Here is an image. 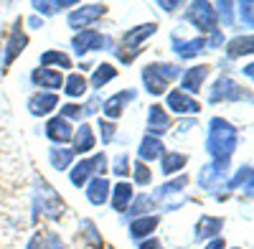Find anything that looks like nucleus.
<instances>
[{"instance_id": "1", "label": "nucleus", "mask_w": 254, "mask_h": 249, "mask_svg": "<svg viewBox=\"0 0 254 249\" xmlns=\"http://www.w3.org/2000/svg\"><path fill=\"white\" fill-rule=\"evenodd\" d=\"M203 148H206L211 163L229 168L231 155H234L237 148H239V130H237V124L224 120V117H211L208 124H206V142H203Z\"/></svg>"}, {"instance_id": "2", "label": "nucleus", "mask_w": 254, "mask_h": 249, "mask_svg": "<svg viewBox=\"0 0 254 249\" xmlns=\"http://www.w3.org/2000/svg\"><path fill=\"white\" fill-rule=\"evenodd\" d=\"M140 79H142V87L147 94L153 97H163L171 87L173 79H181V66L171 64V61H153L140 69Z\"/></svg>"}, {"instance_id": "3", "label": "nucleus", "mask_w": 254, "mask_h": 249, "mask_svg": "<svg viewBox=\"0 0 254 249\" xmlns=\"http://www.w3.org/2000/svg\"><path fill=\"white\" fill-rule=\"evenodd\" d=\"M158 33V23H140V26H132V28H127L122 36H120V44L112 49L115 51V56L122 61V64L127 66V64H132V61L140 56V51H142V44L147 38H153Z\"/></svg>"}, {"instance_id": "4", "label": "nucleus", "mask_w": 254, "mask_h": 249, "mask_svg": "<svg viewBox=\"0 0 254 249\" xmlns=\"http://www.w3.org/2000/svg\"><path fill=\"white\" fill-rule=\"evenodd\" d=\"M33 209H36V214H44L51 221H59L64 216V211H66L59 191L41 176H36V183H33Z\"/></svg>"}, {"instance_id": "5", "label": "nucleus", "mask_w": 254, "mask_h": 249, "mask_svg": "<svg viewBox=\"0 0 254 249\" xmlns=\"http://www.w3.org/2000/svg\"><path fill=\"white\" fill-rule=\"evenodd\" d=\"M183 18L193 26L198 33H214L219 31V23H216V13H214V3H203V0H193V3L183 5Z\"/></svg>"}, {"instance_id": "6", "label": "nucleus", "mask_w": 254, "mask_h": 249, "mask_svg": "<svg viewBox=\"0 0 254 249\" xmlns=\"http://www.w3.org/2000/svg\"><path fill=\"white\" fill-rule=\"evenodd\" d=\"M249 102L252 94L242 84H237L229 74H221L208 89V105H221V102Z\"/></svg>"}, {"instance_id": "7", "label": "nucleus", "mask_w": 254, "mask_h": 249, "mask_svg": "<svg viewBox=\"0 0 254 249\" xmlns=\"http://www.w3.org/2000/svg\"><path fill=\"white\" fill-rule=\"evenodd\" d=\"M107 5L104 3H89V5H76V8H71L69 10V15H66V26L71 28V31H87L89 26H94L97 20H102L104 15H107Z\"/></svg>"}, {"instance_id": "8", "label": "nucleus", "mask_w": 254, "mask_h": 249, "mask_svg": "<svg viewBox=\"0 0 254 249\" xmlns=\"http://www.w3.org/2000/svg\"><path fill=\"white\" fill-rule=\"evenodd\" d=\"M26 46H28V33L23 28V18H18L10 28V33H8L5 46H3V64H0V69H8L13 61L26 51Z\"/></svg>"}, {"instance_id": "9", "label": "nucleus", "mask_w": 254, "mask_h": 249, "mask_svg": "<svg viewBox=\"0 0 254 249\" xmlns=\"http://www.w3.org/2000/svg\"><path fill=\"white\" fill-rule=\"evenodd\" d=\"M104 46H110V36H104L97 28H87V31H79L71 36V49L76 56H87L92 51H102Z\"/></svg>"}, {"instance_id": "10", "label": "nucleus", "mask_w": 254, "mask_h": 249, "mask_svg": "<svg viewBox=\"0 0 254 249\" xmlns=\"http://www.w3.org/2000/svg\"><path fill=\"white\" fill-rule=\"evenodd\" d=\"M165 112L183 115V117H196L201 112V102L181 89H168L165 92Z\"/></svg>"}, {"instance_id": "11", "label": "nucleus", "mask_w": 254, "mask_h": 249, "mask_svg": "<svg viewBox=\"0 0 254 249\" xmlns=\"http://www.w3.org/2000/svg\"><path fill=\"white\" fill-rule=\"evenodd\" d=\"M135 97H137V92H135V89H122V92H115L112 97H107V99L102 102V117H104V120H110V122L120 120V117L125 115L127 105H130V102H135Z\"/></svg>"}, {"instance_id": "12", "label": "nucleus", "mask_w": 254, "mask_h": 249, "mask_svg": "<svg viewBox=\"0 0 254 249\" xmlns=\"http://www.w3.org/2000/svg\"><path fill=\"white\" fill-rule=\"evenodd\" d=\"M211 74V66L208 64H193L190 69L181 71V92L190 94V97H196L198 92H203V81L208 79Z\"/></svg>"}, {"instance_id": "13", "label": "nucleus", "mask_w": 254, "mask_h": 249, "mask_svg": "<svg viewBox=\"0 0 254 249\" xmlns=\"http://www.w3.org/2000/svg\"><path fill=\"white\" fill-rule=\"evenodd\" d=\"M226 173H229V168H224V165H216V163H208V165H203V168L198 171V186H201V191H206V193H216V191H221V186L226 183Z\"/></svg>"}, {"instance_id": "14", "label": "nucleus", "mask_w": 254, "mask_h": 249, "mask_svg": "<svg viewBox=\"0 0 254 249\" xmlns=\"http://www.w3.org/2000/svg\"><path fill=\"white\" fill-rule=\"evenodd\" d=\"M44 135H46V140H51V145H66V142H71V137H74V127H71V122L69 120H64V117H49L46 120V124H44Z\"/></svg>"}, {"instance_id": "15", "label": "nucleus", "mask_w": 254, "mask_h": 249, "mask_svg": "<svg viewBox=\"0 0 254 249\" xmlns=\"http://www.w3.org/2000/svg\"><path fill=\"white\" fill-rule=\"evenodd\" d=\"M171 115L163 110V105H150L147 107V120H145V135H153V137H160L171 130Z\"/></svg>"}, {"instance_id": "16", "label": "nucleus", "mask_w": 254, "mask_h": 249, "mask_svg": "<svg viewBox=\"0 0 254 249\" xmlns=\"http://www.w3.org/2000/svg\"><path fill=\"white\" fill-rule=\"evenodd\" d=\"M171 49L178 59H196L201 56L206 49V38L203 36H196V38H178L176 33L171 36Z\"/></svg>"}, {"instance_id": "17", "label": "nucleus", "mask_w": 254, "mask_h": 249, "mask_svg": "<svg viewBox=\"0 0 254 249\" xmlns=\"http://www.w3.org/2000/svg\"><path fill=\"white\" fill-rule=\"evenodd\" d=\"M224 216H211V214H203V216H198V221H196V226H193V239L196 242H211V239H216V237H221V232H224Z\"/></svg>"}, {"instance_id": "18", "label": "nucleus", "mask_w": 254, "mask_h": 249, "mask_svg": "<svg viewBox=\"0 0 254 249\" xmlns=\"http://www.w3.org/2000/svg\"><path fill=\"white\" fill-rule=\"evenodd\" d=\"M160 226V214H147V216H137L130 221L127 226V234H130L132 242H142V239H150Z\"/></svg>"}, {"instance_id": "19", "label": "nucleus", "mask_w": 254, "mask_h": 249, "mask_svg": "<svg viewBox=\"0 0 254 249\" xmlns=\"http://www.w3.org/2000/svg\"><path fill=\"white\" fill-rule=\"evenodd\" d=\"M31 84L38 89V92H59L64 87V74L56 71V69H33L31 71Z\"/></svg>"}, {"instance_id": "20", "label": "nucleus", "mask_w": 254, "mask_h": 249, "mask_svg": "<svg viewBox=\"0 0 254 249\" xmlns=\"http://www.w3.org/2000/svg\"><path fill=\"white\" fill-rule=\"evenodd\" d=\"M28 112L33 117H49L54 110H59V94L54 92H36L28 97Z\"/></svg>"}, {"instance_id": "21", "label": "nucleus", "mask_w": 254, "mask_h": 249, "mask_svg": "<svg viewBox=\"0 0 254 249\" xmlns=\"http://www.w3.org/2000/svg\"><path fill=\"white\" fill-rule=\"evenodd\" d=\"M110 191H112V183L104 178V176H94L87 186H84V196L92 206H104L110 201Z\"/></svg>"}, {"instance_id": "22", "label": "nucleus", "mask_w": 254, "mask_h": 249, "mask_svg": "<svg viewBox=\"0 0 254 249\" xmlns=\"http://www.w3.org/2000/svg\"><path fill=\"white\" fill-rule=\"evenodd\" d=\"M97 176V168H94V158H81V160H74V165L69 168V181L74 188H84L92 178Z\"/></svg>"}, {"instance_id": "23", "label": "nucleus", "mask_w": 254, "mask_h": 249, "mask_svg": "<svg viewBox=\"0 0 254 249\" xmlns=\"http://www.w3.org/2000/svg\"><path fill=\"white\" fill-rule=\"evenodd\" d=\"M71 142H74V155H89L92 150H94V145H97V135H94V130H92V124L89 122H81L79 127L74 130V137H71Z\"/></svg>"}, {"instance_id": "24", "label": "nucleus", "mask_w": 254, "mask_h": 249, "mask_svg": "<svg viewBox=\"0 0 254 249\" xmlns=\"http://www.w3.org/2000/svg\"><path fill=\"white\" fill-rule=\"evenodd\" d=\"M132 198H135V186H132V183L117 181V183L112 186V191H110V203H112V209H115L117 214H125Z\"/></svg>"}, {"instance_id": "25", "label": "nucleus", "mask_w": 254, "mask_h": 249, "mask_svg": "<svg viewBox=\"0 0 254 249\" xmlns=\"http://www.w3.org/2000/svg\"><path fill=\"white\" fill-rule=\"evenodd\" d=\"M38 66L41 69H56V71H64V69H74V61L66 51L61 49H49L38 56Z\"/></svg>"}, {"instance_id": "26", "label": "nucleus", "mask_w": 254, "mask_h": 249, "mask_svg": "<svg viewBox=\"0 0 254 249\" xmlns=\"http://www.w3.org/2000/svg\"><path fill=\"white\" fill-rule=\"evenodd\" d=\"M188 165V155L186 153H178V150H165L163 158H160V173L165 178L171 176H181L183 168Z\"/></svg>"}, {"instance_id": "27", "label": "nucleus", "mask_w": 254, "mask_h": 249, "mask_svg": "<svg viewBox=\"0 0 254 249\" xmlns=\"http://www.w3.org/2000/svg\"><path fill=\"white\" fill-rule=\"evenodd\" d=\"M252 51H254L252 33H239L234 38H229L226 41V49H224V54L229 59H244V56H252Z\"/></svg>"}, {"instance_id": "28", "label": "nucleus", "mask_w": 254, "mask_h": 249, "mask_svg": "<svg viewBox=\"0 0 254 249\" xmlns=\"http://www.w3.org/2000/svg\"><path fill=\"white\" fill-rule=\"evenodd\" d=\"M61 92L66 94L69 99H84L89 92V84H87V76L79 74V71H71L69 76H64V87Z\"/></svg>"}, {"instance_id": "29", "label": "nucleus", "mask_w": 254, "mask_h": 249, "mask_svg": "<svg viewBox=\"0 0 254 249\" xmlns=\"http://www.w3.org/2000/svg\"><path fill=\"white\" fill-rule=\"evenodd\" d=\"M163 153H165V145H163L160 137L142 135V140H140V145H137V155H140L142 163H147V160H160Z\"/></svg>"}, {"instance_id": "30", "label": "nucleus", "mask_w": 254, "mask_h": 249, "mask_svg": "<svg viewBox=\"0 0 254 249\" xmlns=\"http://www.w3.org/2000/svg\"><path fill=\"white\" fill-rule=\"evenodd\" d=\"M79 3L76 0H33L31 8L41 15V18H46V15H56V13H64V10H69V8H76Z\"/></svg>"}, {"instance_id": "31", "label": "nucleus", "mask_w": 254, "mask_h": 249, "mask_svg": "<svg viewBox=\"0 0 254 249\" xmlns=\"http://www.w3.org/2000/svg\"><path fill=\"white\" fill-rule=\"evenodd\" d=\"M186 186H188V176L181 173V176H176V178H171V181H165L163 186H158V191L150 193V196H153L155 203H158V201H165V198H171V196L183 193V191H186Z\"/></svg>"}, {"instance_id": "32", "label": "nucleus", "mask_w": 254, "mask_h": 249, "mask_svg": "<svg viewBox=\"0 0 254 249\" xmlns=\"http://www.w3.org/2000/svg\"><path fill=\"white\" fill-rule=\"evenodd\" d=\"M117 76V69H115V64H110V61H102V64H97L94 66V71H92V79L87 81V84L94 89V92H99V89H104L110 84V81Z\"/></svg>"}, {"instance_id": "33", "label": "nucleus", "mask_w": 254, "mask_h": 249, "mask_svg": "<svg viewBox=\"0 0 254 249\" xmlns=\"http://www.w3.org/2000/svg\"><path fill=\"white\" fill-rule=\"evenodd\" d=\"M74 150L71 148H61V145H51L49 148V163H51V168L54 171H69L71 165H74Z\"/></svg>"}, {"instance_id": "34", "label": "nucleus", "mask_w": 254, "mask_h": 249, "mask_svg": "<svg viewBox=\"0 0 254 249\" xmlns=\"http://www.w3.org/2000/svg\"><path fill=\"white\" fill-rule=\"evenodd\" d=\"M150 211H155V198L150 193H135V198L130 201V206H127L125 214L137 219V216H147Z\"/></svg>"}, {"instance_id": "35", "label": "nucleus", "mask_w": 254, "mask_h": 249, "mask_svg": "<svg viewBox=\"0 0 254 249\" xmlns=\"http://www.w3.org/2000/svg\"><path fill=\"white\" fill-rule=\"evenodd\" d=\"M79 232H81V239L87 242L92 249H104L102 232L97 229V224H94L92 219H81V224H79Z\"/></svg>"}, {"instance_id": "36", "label": "nucleus", "mask_w": 254, "mask_h": 249, "mask_svg": "<svg viewBox=\"0 0 254 249\" xmlns=\"http://www.w3.org/2000/svg\"><path fill=\"white\" fill-rule=\"evenodd\" d=\"M130 173L135 176V183L140 186V188H147V186L153 183V171L147 168V163H142V160L130 165Z\"/></svg>"}, {"instance_id": "37", "label": "nucleus", "mask_w": 254, "mask_h": 249, "mask_svg": "<svg viewBox=\"0 0 254 249\" xmlns=\"http://www.w3.org/2000/svg\"><path fill=\"white\" fill-rule=\"evenodd\" d=\"M214 13H216V23L219 26H224V28L234 26V3H216Z\"/></svg>"}, {"instance_id": "38", "label": "nucleus", "mask_w": 254, "mask_h": 249, "mask_svg": "<svg viewBox=\"0 0 254 249\" xmlns=\"http://www.w3.org/2000/svg\"><path fill=\"white\" fill-rule=\"evenodd\" d=\"M242 186H247V188L252 191V165H242V168L237 171V176L231 178V181H226V188H242Z\"/></svg>"}, {"instance_id": "39", "label": "nucleus", "mask_w": 254, "mask_h": 249, "mask_svg": "<svg viewBox=\"0 0 254 249\" xmlns=\"http://www.w3.org/2000/svg\"><path fill=\"white\" fill-rule=\"evenodd\" d=\"M110 171L122 181L125 176H130V158H127V153L125 150H120L115 158H112V165H110Z\"/></svg>"}, {"instance_id": "40", "label": "nucleus", "mask_w": 254, "mask_h": 249, "mask_svg": "<svg viewBox=\"0 0 254 249\" xmlns=\"http://www.w3.org/2000/svg\"><path fill=\"white\" fill-rule=\"evenodd\" d=\"M97 130H99L102 145H110V142L115 140V135H117V124H115V122H110V120H104V117H99Z\"/></svg>"}, {"instance_id": "41", "label": "nucleus", "mask_w": 254, "mask_h": 249, "mask_svg": "<svg viewBox=\"0 0 254 249\" xmlns=\"http://www.w3.org/2000/svg\"><path fill=\"white\" fill-rule=\"evenodd\" d=\"M252 0H242V3H237V13H239V20H242V26L244 28H252L254 23V18H252Z\"/></svg>"}, {"instance_id": "42", "label": "nucleus", "mask_w": 254, "mask_h": 249, "mask_svg": "<svg viewBox=\"0 0 254 249\" xmlns=\"http://www.w3.org/2000/svg\"><path fill=\"white\" fill-rule=\"evenodd\" d=\"M59 117H64V120H81L84 117V107L81 105H76V102H69V105H61V115Z\"/></svg>"}, {"instance_id": "43", "label": "nucleus", "mask_w": 254, "mask_h": 249, "mask_svg": "<svg viewBox=\"0 0 254 249\" xmlns=\"http://www.w3.org/2000/svg\"><path fill=\"white\" fill-rule=\"evenodd\" d=\"M94 158V168H97V176H104L110 171V165H107V153H97V155H92Z\"/></svg>"}, {"instance_id": "44", "label": "nucleus", "mask_w": 254, "mask_h": 249, "mask_svg": "<svg viewBox=\"0 0 254 249\" xmlns=\"http://www.w3.org/2000/svg\"><path fill=\"white\" fill-rule=\"evenodd\" d=\"M219 46H224V31L221 28L208 33V38H206V49H219Z\"/></svg>"}, {"instance_id": "45", "label": "nucleus", "mask_w": 254, "mask_h": 249, "mask_svg": "<svg viewBox=\"0 0 254 249\" xmlns=\"http://www.w3.org/2000/svg\"><path fill=\"white\" fill-rule=\"evenodd\" d=\"M158 8H160L163 13H176L178 8H183V3H181V0H160Z\"/></svg>"}, {"instance_id": "46", "label": "nucleus", "mask_w": 254, "mask_h": 249, "mask_svg": "<svg viewBox=\"0 0 254 249\" xmlns=\"http://www.w3.org/2000/svg\"><path fill=\"white\" fill-rule=\"evenodd\" d=\"M26 249H49V242H46L44 237H41V234L36 232V234L31 237V242L26 244Z\"/></svg>"}, {"instance_id": "47", "label": "nucleus", "mask_w": 254, "mask_h": 249, "mask_svg": "<svg viewBox=\"0 0 254 249\" xmlns=\"http://www.w3.org/2000/svg\"><path fill=\"white\" fill-rule=\"evenodd\" d=\"M137 249H165V247H163V242L158 237H150V239L137 242Z\"/></svg>"}, {"instance_id": "48", "label": "nucleus", "mask_w": 254, "mask_h": 249, "mask_svg": "<svg viewBox=\"0 0 254 249\" xmlns=\"http://www.w3.org/2000/svg\"><path fill=\"white\" fill-rule=\"evenodd\" d=\"M203 249H226V239L224 237H216V239H211L203 244Z\"/></svg>"}, {"instance_id": "49", "label": "nucleus", "mask_w": 254, "mask_h": 249, "mask_svg": "<svg viewBox=\"0 0 254 249\" xmlns=\"http://www.w3.org/2000/svg\"><path fill=\"white\" fill-rule=\"evenodd\" d=\"M46 242H49V249H66L59 234H49V239H46Z\"/></svg>"}, {"instance_id": "50", "label": "nucleus", "mask_w": 254, "mask_h": 249, "mask_svg": "<svg viewBox=\"0 0 254 249\" xmlns=\"http://www.w3.org/2000/svg\"><path fill=\"white\" fill-rule=\"evenodd\" d=\"M28 26H31V28H44V18H36V15L28 18Z\"/></svg>"}, {"instance_id": "51", "label": "nucleus", "mask_w": 254, "mask_h": 249, "mask_svg": "<svg viewBox=\"0 0 254 249\" xmlns=\"http://www.w3.org/2000/svg\"><path fill=\"white\" fill-rule=\"evenodd\" d=\"M252 69H254V66H252V64H247V66H244V69H242V71H244V74H247V79H252Z\"/></svg>"}, {"instance_id": "52", "label": "nucleus", "mask_w": 254, "mask_h": 249, "mask_svg": "<svg viewBox=\"0 0 254 249\" xmlns=\"http://www.w3.org/2000/svg\"><path fill=\"white\" fill-rule=\"evenodd\" d=\"M0 64H3V44H0Z\"/></svg>"}, {"instance_id": "53", "label": "nucleus", "mask_w": 254, "mask_h": 249, "mask_svg": "<svg viewBox=\"0 0 254 249\" xmlns=\"http://www.w3.org/2000/svg\"><path fill=\"white\" fill-rule=\"evenodd\" d=\"M226 249H229V247H226ZM231 249H242V247H231Z\"/></svg>"}, {"instance_id": "54", "label": "nucleus", "mask_w": 254, "mask_h": 249, "mask_svg": "<svg viewBox=\"0 0 254 249\" xmlns=\"http://www.w3.org/2000/svg\"><path fill=\"white\" fill-rule=\"evenodd\" d=\"M104 249H112V247H104Z\"/></svg>"}]
</instances>
